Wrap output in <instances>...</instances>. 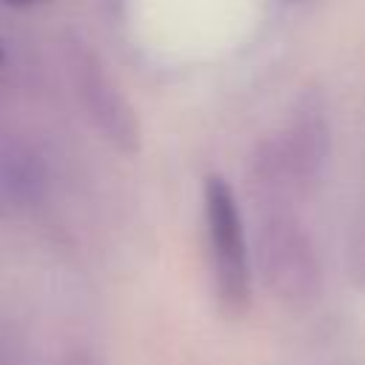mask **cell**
<instances>
[{
  "instance_id": "cell-7",
  "label": "cell",
  "mask_w": 365,
  "mask_h": 365,
  "mask_svg": "<svg viewBox=\"0 0 365 365\" xmlns=\"http://www.w3.org/2000/svg\"><path fill=\"white\" fill-rule=\"evenodd\" d=\"M9 6H31V3H37V0H6Z\"/></svg>"
},
{
  "instance_id": "cell-8",
  "label": "cell",
  "mask_w": 365,
  "mask_h": 365,
  "mask_svg": "<svg viewBox=\"0 0 365 365\" xmlns=\"http://www.w3.org/2000/svg\"><path fill=\"white\" fill-rule=\"evenodd\" d=\"M6 63V51H3V46H0V66Z\"/></svg>"
},
{
  "instance_id": "cell-4",
  "label": "cell",
  "mask_w": 365,
  "mask_h": 365,
  "mask_svg": "<svg viewBox=\"0 0 365 365\" xmlns=\"http://www.w3.org/2000/svg\"><path fill=\"white\" fill-rule=\"evenodd\" d=\"M63 66L68 86L94 131L117 151L134 154L143 143L137 111L128 103L120 83L106 68V63L97 57V51L80 37H68L63 43Z\"/></svg>"
},
{
  "instance_id": "cell-2",
  "label": "cell",
  "mask_w": 365,
  "mask_h": 365,
  "mask_svg": "<svg viewBox=\"0 0 365 365\" xmlns=\"http://www.w3.org/2000/svg\"><path fill=\"white\" fill-rule=\"evenodd\" d=\"M251 254L265 291L285 311H311L322 299V259L297 205H259Z\"/></svg>"
},
{
  "instance_id": "cell-3",
  "label": "cell",
  "mask_w": 365,
  "mask_h": 365,
  "mask_svg": "<svg viewBox=\"0 0 365 365\" xmlns=\"http://www.w3.org/2000/svg\"><path fill=\"white\" fill-rule=\"evenodd\" d=\"M202 222L214 299L228 319H242L254 305V254L237 194L222 174L202 180Z\"/></svg>"
},
{
  "instance_id": "cell-1",
  "label": "cell",
  "mask_w": 365,
  "mask_h": 365,
  "mask_svg": "<svg viewBox=\"0 0 365 365\" xmlns=\"http://www.w3.org/2000/svg\"><path fill=\"white\" fill-rule=\"evenodd\" d=\"M331 154L328 106L319 91H305L277 134H268L251 157V191L257 205H297L322 177Z\"/></svg>"
},
{
  "instance_id": "cell-6",
  "label": "cell",
  "mask_w": 365,
  "mask_h": 365,
  "mask_svg": "<svg viewBox=\"0 0 365 365\" xmlns=\"http://www.w3.org/2000/svg\"><path fill=\"white\" fill-rule=\"evenodd\" d=\"M57 365H103V362L86 348H71L57 359Z\"/></svg>"
},
{
  "instance_id": "cell-5",
  "label": "cell",
  "mask_w": 365,
  "mask_h": 365,
  "mask_svg": "<svg viewBox=\"0 0 365 365\" xmlns=\"http://www.w3.org/2000/svg\"><path fill=\"white\" fill-rule=\"evenodd\" d=\"M0 365H29V348L14 325H0Z\"/></svg>"
}]
</instances>
